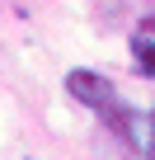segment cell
<instances>
[{
    "mask_svg": "<svg viewBox=\"0 0 155 160\" xmlns=\"http://www.w3.org/2000/svg\"><path fill=\"white\" fill-rule=\"evenodd\" d=\"M146 33H155V19H146Z\"/></svg>",
    "mask_w": 155,
    "mask_h": 160,
    "instance_id": "3",
    "label": "cell"
},
{
    "mask_svg": "<svg viewBox=\"0 0 155 160\" xmlns=\"http://www.w3.org/2000/svg\"><path fill=\"white\" fill-rule=\"evenodd\" d=\"M66 94L80 104V108H90L94 118H104V122H113V113L122 108V94H118V85H113L108 75L90 71V66H75V71L66 75Z\"/></svg>",
    "mask_w": 155,
    "mask_h": 160,
    "instance_id": "1",
    "label": "cell"
},
{
    "mask_svg": "<svg viewBox=\"0 0 155 160\" xmlns=\"http://www.w3.org/2000/svg\"><path fill=\"white\" fill-rule=\"evenodd\" d=\"M141 160H155V108H118L113 113V122H108Z\"/></svg>",
    "mask_w": 155,
    "mask_h": 160,
    "instance_id": "2",
    "label": "cell"
}]
</instances>
